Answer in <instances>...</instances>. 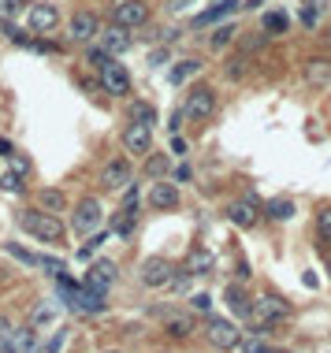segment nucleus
Returning a JSON list of instances; mask_svg holds the SVG:
<instances>
[{
  "label": "nucleus",
  "instance_id": "obj_41",
  "mask_svg": "<svg viewBox=\"0 0 331 353\" xmlns=\"http://www.w3.org/2000/svg\"><path fill=\"white\" fill-rule=\"evenodd\" d=\"M8 339H12V323H8L4 316H0V346H4Z\"/></svg>",
  "mask_w": 331,
  "mask_h": 353
},
{
  "label": "nucleus",
  "instance_id": "obj_34",
  "mask_svg": "<svg viewBox=\"0 0 331 353\" xmlns=\"http://www.w3.org/2000/svg\"><path fill=\"white\" fill-rule=\"evenodd\" d=\"M164 171H168V160H164V157H149V160H145V175H149V179L164 175Z\"/></svg>",
  "mask_w": 331,
  "mask_h": 353
},
{
  "label": "nucleus",
  "instance_id": "obj_26",
  "mask_svg": "<svg viewBox=\"0 0 331 353\" xmlns=\"http://www.w3.org/2000/svg\"><path fill=\"white\" fill-rule=\"evenodd\" d=\"M235 26H216L213 34H209V49H224V45H231V38H235Z\"/></svg>",
  "mask_w": 331,
  "mask_h": 353
},
{
  "label": "nucleus",
  "instance_id": "obj_46",
  "mask_svg": "<svg viewBox=\"0 0 331 353\" xmlns=\"http://www.w3.org/2000/svg\"><path fill=\"white\" fill-rule=\"evenodd\" d=\"M238 346H242V353H264L261 346H257V342H238Z\"/></svg>",
  "mask_w": 331,
  "mask_h": 353
},
{
  "label": "nucleus",
  "instance_id": "obj_27",
  "mask_svg": "<svg viewBox=\"0 0 331 353\" xmlns=\"http://www.w3.org/2000/svg\"><path fill=\"white\" fill-rule=\"evenodd\" d=\"M190 331H194V323H190L186 316H171V320H168V334H171V339H186Z\"/></svg>",
  "mask_w": 331,
  "mask_h": 353
},
{
  "label": "nucleus",
  "instance_id": "obj_40",
  "mask_svg": "<svg viewBox=\"0 0 331 353\" xmlns=\"http://www.w3.org/2000/svg\"><path fill=\"white\" fill-rule=\"evenodd\" d=\"M194 309H197V312H209V309H213V297H209V294H197V297H194Z\"/></svg>",
  "mask_w": 331,
  "mask_h": 353
},
{
  "label": "nucleus",
  "instance_id": "obj_32",
  "mask_svg": "<svg viewBox=\"0 0 331 353\" xmlns=\"http://www.w3.org/2000/svg\"><path fill=\"white\" fill-rule=\"evenodd\" d=\"M8 253H12L15 260H23V264H30V268L38 264V253H26L23 246H15V242H8Z\"/></svg>",
  "mask_w": 331,
  "mask_h": 353
},
{
  "label": "nucleus",
  "instance_id": "obj_7",
  "mask_svg": "<svg viewBox=\"0 0 331 353\" xmlns=\"http://www.w3.org/2000/svg\"><path fill=\"white\" fill-rule=\"evenodd\" d=\"M257 208H261V201H257V194L250 190V194H246L242 201H235L231 208H227V216H231V223H235V227L250 231L253 223H257Z\"/></svg>",
  "mask_w": 331,
  "mask_h": 353
},
{
  "label": "nucleus",
  "instance_id": "obj_12",
  "mask_svg": "<svg viewBox=\"0 0 331 353\" xmlns=\"http://www.w3.org/2000/svg\"><path fill=\"white\" fill-rule=\"evenodd\" d=\"M105 294H97V291H89V286H75V291L67 294V305H75L78 312H86V316H97V312H105V301H100Z\"/></svg>",
  "mask_w": 331,
  "mask_h": 353
},
{
  "label": "nucleus",
  "instance_id": "obj_6",
  "mask_svg": "<svg viewBox=\"0 0 331 353\" xmlns=\"http://www.w3.org/2000/svg\"><path fill=\"white\" fill-rule=\"evenodd\" d=\"M123 146H127V152H134V157H145V152L153 149V126L149 123H127Z\"/></svg>",
  "mask_w": 331,
  "mask_h": 353
},
{
  "label": "nucleus",
  "instance_id": "obj_44",
  "mask_svg": "<svg viewBox=\"0 0 331 353\" xmlns=\"http://www.w3.org/2000/svg\"><path fill=\"white\" fill-rule=\"evenodd\" d=\"M190 175H194V171H190L186 164H179V168H175V179H179V183H186V179H190Z\"/></svg>",
  "mask_w": 331,
  "mask_h": 353
},
{
  "label": "nucleus",
  "instance_id": "obj_9",
  "mask_svg": "<svg viewBox=\"0 0 331 353\" xmlns=\"http://www.w3.org/2000/svg\"><path fill=\"white\" fill-rule=\"evenodd\" d=\"M112 15H116V23H123V26H142L149 19V4H145V0H119L112 8Z\"/></svg>",
  "mask_w": 331,
  "mask_h": 353
},
{
  "label": "nucleus",
  "instance_id": "obj_31",
  "mask_svg": "<svg viewBox=\"0 0 331 353\" xmlns=\"http://www.w3.org/2000/svg\"><path fill=\"white\" fill-rule=\"evenodd\" d=\"M264 30H268V34H283V30H287V15H283V12L264 15Z\"/></svg>",
  "mask_w": 331,
  "mask_h": 353
},
{
  "label": "nucleus",
  "instance_id": "obj_1",
  "mask_svg": "<svg viewBox=\"0 0 331 353\" xmlns=\"http://www.w3.org/2000/svg\"><path fill=\"white\" fill-rule=\"evenodd\" d=\"M19 223H23V231H30L34 238H41V242H60L63 238V223L52 212H23Z\"/></svg>",
  "mask_w": 331,
  "mask_h": 353
},
{
  "label": "nucleus",
  "instance_id": "obj_13",
  "mask_svg": "<svg viewBox=\"0 0 331 353\" xmlns=\"http://www.w3.org/2000/svg\"><path fill=\"white\" fill-rule=\"evenodd\" d=\"M100 186L105 190H127L131 186V164H127V160L105 164V171H100Z\"/></svg>",
  "mask_w": 331,
  "mask_h": 353
},
{
  "label": "nucleus",
  "instance_id": "obj_15",
  "mask_svg": "<svg viewBox=\"0 0 331 353\" xmlns=\"http://www.w3.org/2000/svg\"><path fill=\"white\" fill-rule=\"evenodd\" d=\"M112 283H116V264L112 260H97V264L89 268V275H86V286L97 291V294H105Z\"/></svg>",
  "mask_w": 331,
  "mask_h": 353
},
{
  "label": "nucleus",
  "instance_id": "obj_29",
  "mask_svg": "<svg viewBox=\"0 0 331 353\" xmlns=\"http://www.w3.org/2000/svg\"><path fill=\"white\" fill-rule=\"evenodd\" d=\"M86 63H89V67H108V63H112V52H108V49H94V45H89V49H86Z\"/></svg>",
  "mask_w": 331,
  "mask_h": 353
},
{
  "label": "nucleus",
  "instance_id": "obj_48",
  "mask_svg": "<svg viewBox=\"0 0 331 353\" xmlns=\"http://www.w3.org/2000/svg\"><path fill=\"white\" fill-rule=\"evenodd\" d=\"M324 38H328V45H331V30H328V34H324Z\"/></svg>",
  "mask_w": 331,
  "mask_h": 353
},
{
  "label": "nucleus",
  "instance_id": "obj_11",
  "mask_svg": "<svg viewBox=\"0 0 331 353\" xmlns=\"http://www.w3.org/2000/svg\"><path fill=\"white\" fill-rule=\"evenodd\" d=\"M171 275H175V268H171L164 257H149V260L142 264V283H145V286H168Z\"/></svg>",
  "mask_w": 331,
  "mask_h": 353
},
{
  "label": "nucleus",
  "instance_id": "obj_36",
  "mask_svg": "<svg viewBox=\"0 0 331 353\" xmlns=\"http://www.w3.org/2000/svg\"><path fill=\"white\" fill-rule=\"evenodd\" d=\"M138 227V216L134 212H127V216H119V220H116V234H131Z\"/></svg>",
  "mask_w": 331,
  "mask_h": 353
},
{
  "label": "nucleus",
  "instance_id": "obj_49",
  "mask_svg": "<svg viewBox=\"0 0 331 353\" xmlns=\"http://www.w3.org/2000/svg\"><path fill=\"white\" fill-rule=\"evenodd\" d=\"M264 353H279V350H264Z\"/></svg>",
  "mask_w": 331,
  "mask_h": 353
},
{
  "label": "nucleus",
  "instance_id": "obj_23",
  "mask_svg": "<svg viewBox=\"0 0 331 353\" xmlns=\"http://www.w3.org/2000/svg\"><path fill=\"white\" fill-rule=\"evenodd\" d=\"M201 67H205V63H201V60H194V56H190V60H179L175 67H171V82H175V86H182L186 78H194Z\"/></svg>",
  "mask_w": 331,
  "mask_h": 353
},
{
  "label": "nucleus",
  "instance_id": "obj_38",
  "mask_svg": "<svg viewBox=\"0 0 331 353\" xmlns=\"http://www.w3.org/2000/svg\"><path fill=\"white\" fill-rule=\"evenodd\" d=\"M63 342H67V331H56V334H52V342H49V346H45L41 353H60Z\"/></svg>",
  "mask_w": 331,
  "mask_h": 353
},
{
  "label": "nucleus",
  "instance_id": "obj_25",
  "mask_svg": "<svg viewBox=\"0 0 331 353\" xmlns=\"http://www.w3.org/2000/svg\"><path fill=\"white\" fill-rule=\"evenodd\" d=\"M127 112H131V123H149V126L156 123V108L149 101H134Z\"/></svg>",
  "mask_w": 331,
  "mask_h": 353
},
{
  "label": "nucleus",
  "instance_id": "obj_50",
  "mask_svg": "<svg viewBox=\"0 0 331 353\" xmlns=\"http://www.w3.org/2000/svg\"><path fill=\"white\" fill-rule=\"evenodd\" d=\"M328 275H331V260H328Z\"/></svg>",
  "mask_w": 331,
  "mask_h": 353
},
{
  "label": "nucleus",
  "instance_id": "obj_20",
  "mask_svg": "<svg viewBox=\"0 0 331 353\" xmlns=\"http://www.w3.org/2000/svg\"><path fill=\"white\" fill-rule=\"evenodd\" d=\"M306 78H309L312 86H328V82H331V60L312 56V60L306 63Z\"/></svg>",
  "mask_w": 331,
  "mask_h": 353
},
{
  "label": "nucleus",
  "instance_id": "obj_35",
  "mask_svg": "<svg viewBox=\"0 0 331 353\" xmlns=\"http://www.w3.org/2000/svg\"><path fill=\"white\" fill-rule=\"evenodd\" d=\"M34 268H45L49 275H63V260H56V257H38Z\"/></svg>",
  "mask_w": 331,
  "mask_h": 353
},
{
  "label": "nucleus",
  "instance_id": "obj_43",
  "mask_svg": "<svg viewBox=\"0 0 331 353\" xmlns=\"http://www.w3.org/2000/svg\"><path fill=\"white\" fill-rule=\"evenodd\" d=\"M171 286H175V291H186L190 279H186V275H171Z\"/></svg>",
  "mask_w": 331,
  "mask_h": 353
},
{
  "label": "nucleus",
  "instance_id": "obj_24",
  "mask_svg": "<svg viewBox=\"0 0 331 353\" xmlns=\"http://www.w3.org/2000/svg\"><path fill=\"white\" fill-rule=\"evenodd\" d=\"M264 216H268V220H290V216H294V201H290V197H275V201L264 205Z\"/></svg>",
  "mask_w": 331,
  "mask_h": 353
},
{
  "label": "nucleus",
  "instance_id": "obj_4",
  "mask_svg": "<svg viewBox=\"0 0 331 353\" xmlns=\"http://www.w3.org/2000/svg\"><path fill=\"white\" fill-rule=\"evenodd\" d=\"M205 334H209V342H213L216 350H235L238 342H242V339H238V331H235V323L224 320V316H209Z\"/></svg>",
  "mask_w": 331,
  "mask_h": 353
},
{
  "label": "nucleus",
  "instance_id": "obj_2",
  "mask_svg": "<svg viewBox=\"0 0 331 353\" xmlns=\"http://www.w3.org/2000/svg\"><path fill=\"white\" fill-rule=\"evenodd\" d=\"M213 112H216V93H213V86H194L186 93V104H182V115L186 119H213Z\"/></svg>",
  "mask_w": 331,
  "mask_h": 353
},
{
  "label": "nucleus",
  "instance_id": "obj_19",
  "mask_svg": "<svg viewBox=\"0 0 331 353\" xmlns=\"http://www.w3.org/2000/svg\"><path fill=\"white\" fill-rule=\"evenodd\" d=\"M149 205H153V208H175V205H179V190L171 186V183H153Z\"/></svg>",
  "mask_w": 331,
  "mask_h": 353
},
{
  "label": "nucleus",
  "instance_id": "obj_3",
  "mask_svg": "<svg viewBox=\"0 0 331 353\" xmlns=\"http://www.w3.org/2000/svg\"><path fill=\"white\" fill-rule=\"evenodd\" d=\"M253 316L264 323H283V320H290V305L279 294H261L253 301Z\"/></svg>",
  "mask_w": 331,
  "mask_h": 353
},
{
  "label": "nucleus",
  "instance_id": "obj_22",
  "mask_svg": "<svg viewBox=\"0 0 331 353\" xmlns=\"http://www.w3.org/2000/svg\"><path fill=\"white\" fill-rule=\"evenodd\" d=\"M238 8V0H220L216 8H209V12H201L197 19H194V26H209V23H216V19H224V15H231Z\"/></svg>",
  "mask_w": 331,
  "mask_h": 353
},
{
  "label": "nucleus",
  "instance_id": "obj_17",
  "mask_svg": "<svg viewBox=\"0 0 331 353\" xmlns=\"http://www.w3.org/2000/svg\"><path fill=\"white\" fill-rule=\"evenodd\" d=\"M100 41H105V49L112 52V56H119V52L131 49V26H123V23L108 26V30L100 34Z\"/></svg>",
  "mask_w": 331,
  "mask_h": 353
},
{
  "label": "nucleus",
  "instance_id": "obj_30",
  "mask_svg": "<svg viewBox=\"0 0 331 353\" xmlns=\"http://www.w3.org/2000/svg\"><path fill=\"white\" fill-rule=\"evenodd\" d=\"M23 12V0H0V23H12Z\"/></svg>",
  "mask_w": 331,
  "mask_h": 353
},
{
  "label": "nucleus",
  "instance_id": "obj_42",
  "mask_svg": "<svg viewBox=\"0 0 331 353\" xmlns=\"http://www.w3.org/2000/svg\"><path fill=\"white\" fill-rule=\"evenodd\" d=\"M227 75H231V78H238V75H246V60H235L231 67H227Z\"/></svg>",
  "mask_w": 331,
  "mask_h": 353
},
{
  "label": "nucleus",
  "instance_id": "obj_51",
  "mask_svg": "<svg viewBox=\"0 0 331 353\" xmlns=\"http://www.w3.org/2000/svg\"><path fill=\"white\" fill-rule=\"evenodd\" d=\"M108 353H119V350H108Z\"/></svg>",
  "mask_w": 331,
  "mask_h": 353
},
{
  "label": "nucleus",
  "instance_id": "obj_14",
  "mask_svg": "<svg viewBox=\"0 0 331 353\" xmlns=\"http://www.w3.org/2000/svg\"><path fill=\"white\" fill-rule=\"evenodd\" d=\"M26 23H30L34 34H49L52 26L60 23V8L56 4H34L30 8V19H26Z\"/></svg>",
  "mask_w": 331,
  "mask_h": 353
},
{
  "label": "nucleus",
  "instance_id": "obj_33",
  "mask_svg": "<svg viewBox=\"0 0 331 353\" xmlns=\"http://www.w3.org/2000/svg\"><path fill=\"white\" fill-rule=\"evenodd\" d=\"M8 160V164H12V175H26V171H30V160H26V157H19V152H12V157H4Z\"/></svg>",
  "mask_w": 331,
  "mask_h": 353
},
{
  "label": "nucleus",
  "instance_id": "obj_16",
  "mask_svg": "<svg viewBox=\"0 0 331 353\" xmlns=\"http://www.w3.org/2000/svg\"><path fill=\"white\" fill-rule=\"evenodd\" d=\"M213 268H216L213 249H201V246H194V249L186 253V268H182V271H190V275H213Z\"/></svg>",
  "mask_w": 331,
  "mask_h": 353
},
{
  "label": "nucleus",
  "instance_id": "obj_47",
  "mask_svg": "<svg viewBox=\"0 0 331 353\" xmlns=\"http://www.w3.org/2000/svg\"><path fill=\"white\" fill-rule=\"evenodd\" d=\"M12 152H15V149H12V141H8V138H0V157H12Z\"/></svg>",
  "mask_w": 331,
  "mask_h": 353
},
{
  "label": "nucleus",
  "instance_id": "obj_45",
  "mask_svg": "<svg viewBox=\"0 0 331 353\" xmlns=\"http://www.w3.org/2000/svg\"><path fill=\"white\" fill-rule=\"evenodd\" d=\"M171 149H175V152H190V146H186V138H171Z\"/></svg>",
  "mask_w": 331,
  "mask_h": 353
},
{
  "label": "nucleus",
  "instance_id": "obj_37",
  "mask_svg": "<svg viewBox=\"0 0 331 353\" xmlns=\"http://www.w3.org/2000/svg\"><path fill=\"white\" fill-rule=\"evenodd\" d=\"M0 190H8V194H23L19 175H0Z\"/></svg>",
  "mask_w": 331,
  "mask_h": 353
},
{
  "label": "nucleus",
  "instance_id": "obj_18",
  "mask_svg": "<svg viewBox=\"0 0 331 353\" xmlns=\"http://www.w3.org/2000/svg\"><path fill=\"white\" fill-rule=\"evenodd\" d=\"M224 301H227V309H231L235 316H253V301L242 294V286H238V283H231L224 291Z\"/></svg>",
  "mask_w": 331,
  "mask_h": 353
},
{
  "label": "nucleus",
  "instance_id": "obj_10",
  "mask_svg": "<svg viewBox=\"0 0 331 353\" xmlns=\"http://www.w3.org/2000/svg\"><path fill=\"white\" fill-rule=\"evenodd\" d=\"M100 86L112 97H123L131 93V75L123 71V63H108V67H100Z\"/></svg>",
  "mask_w": 331,
  "mask_h": 353
},
{
  "label": "nucleus",
  "instance_id": "obj_8",
  "mask_svg": "<svg viewBox=\"0 0 331 353\" xmlns=\"http://www.w3.org/2000/svg\"><path fill=\"white\" fill-rule=\"evenodd\" d=\"M67 34H71V41H94L100 34V19L94 12H75V15H71Z\"/></svg>",
  "mask_w": 331,
  "mask_h": 353
},
{
  "label": "nucleus",
  "instance_id": "obj_28",
  "mask_svg": "<svg viewBox=\"0 0 331 353\" xmlns=\"http://www.w3.org/2000/svg\"><path fill=\"white\" fill-rule=\"evenodd\" d=\"M317 234L324 242H331V205H320V212H317Z\"/></svg>",
  "mask_w": 331,
  "mask_h": 353
},
{
  "label": "nucleus",
  "instance_id": "obj_21",
  "mask_svg": "<svg viewBox=\"0 0 331 353\" xmlns=\"http://www.w3.org/2000/svg\"><path fill=\"white\" fill-rule=\"evenodd\" d=\"M38 205L45 212H67V197H63V190H38Z\"/></svg>",
  "mask_w": 331,
  "mask_h": 353
},
{
  "label": "nucleus",
  "instance_id": "obj_39",
  "mask_svg": "<svg viewBox=\"0 0 331 353\" xmlns=\"http://www.w3.org/2000/svg\"><path fill=\"white\" fill-rule=\"evenodd\" d=\"M100 242H105V234H97V231H94V238H89V246H82V257H94Z\"/></svg>",
  "mask_w": 331,
  "mask_h": 353
},
{
  "label": "nucleus",
  "instance_id": "obj_5",
  "mask_svg": "<svg viewBox=\"0 0 331 353\" xmlns=\"http://www.w3.org/2000/svg\"><path fill=\"white\" fill-rule=\"evenodd\" d=\"M100 220H105V212H100V201L97 197H82L78 201V208H75V231L78 234H94L97 227H100Z\"/></svg>",
  "mask_w": 331,
  "mask_h": 353
}]
</instances>
